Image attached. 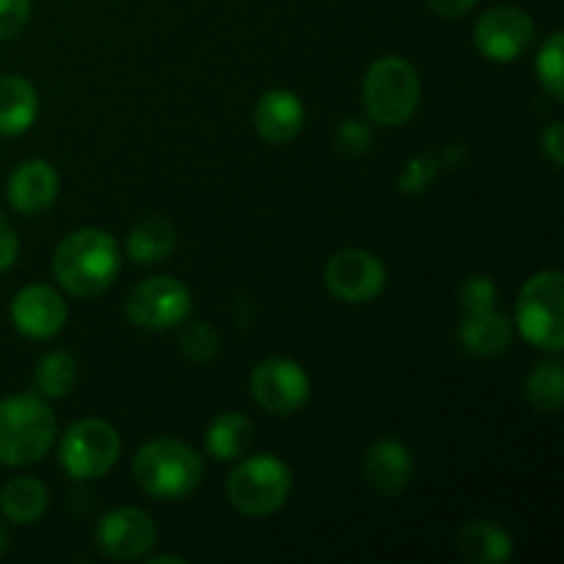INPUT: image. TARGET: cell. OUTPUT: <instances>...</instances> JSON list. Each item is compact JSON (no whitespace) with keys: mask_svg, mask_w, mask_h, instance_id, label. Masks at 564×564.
Returning <instances> with one entry per match:
<instances>
[{"mask_svg":"<svg viewBox=\"0 0 564 564\" xmlns=\"http://www.w3.org/2000/svg\"><path fill=\"white\" fill-rule=\"evenodd\" d=\"M121 268V251L113 235L102 229H77L55 248L53 275L75 297H97L110 290Z\"/></svg>","mask_w":564,"mask_h":564,"instance_id":"6da1fadb","label":"cell"},{"mask_svg":"<svg viewBox=\"0 0 564 564\" xmlns=\"http://www.w3.org/2000/svg\"><path fill=\"white\" fill-rule=\"evenodd\" d=\"M138 488L158 501L187 499L202 485L204 460L193 446L176 438H154L132 460Z\"/></svg>","mask_w":564,"mask_h":564,"instance_id":"7a4b0ae2","label":"cell"},{"mask_svg":"<svg viewBox=\"0 0 564 564\" xmlns=\"http://www.w3.org/2000/svg\"><path fill=\"white\" fill-rule=\"evenodd\" d=\"M55 413L42 397L17 394L0 400V463L3 466H31L55 444Z\"/></svg>","mask_w":564,"mask_h":564,"instance_id":"3957f363","label":"cell"},{"mask_svg":"<svg viewBox=\"0 0 564 564\" xmlns=\"http://www.w3.org/2000/svg\"><path fill=\"white\" fill-rule=\"evenodd\" d=\"M364 108L380 127H402L413 119L422 99L419 72L400 55H383L364 77Z\"/></svg>","mask_w":564,"mask_h":564,"instance_id":"277c9868","label":"cell"},{"mask_svg":"<svg viewBox=\"0 0 564 564\" xmlns=\"http://www.w3.org/2000/svg\"><path fill=\"white\" fill-rule=\"evenodd\" d=\"M516 325L538 350L560 356L564 350V279L560 270L534 273L518 295Z\"/></svg>","mask_w":564,"mask_h":564,"instance_id":"5b68a950","label":"cell"},{"mask_svg":"<svg viewBox=\"0 0 564 564\" xmlns=\"http://www.w3.org/2000/svg\"><path fill=\"white\" fill-rule=\"evenodd\" d=\"M292 494V471L273 455H253L237 463L226 479V499L237 512L264 518L279 512Z\"/></svg>","mask_w":564,"mask_h":564,"instance_id":"8992f818","label":"cell"},{"mask_svg":"<svg viewBox=\"0 0 564 564\" xmlns=\"http://www.w3.org/2000/svg\"><path fill=\"white\" fill-rule=\"evenodd\" d=\"M121 435L102 419H80L72 424L58 444V460L77 482L99 479L119 463Z\"/></svg>","mask_w":564,"mask_h":564,"instance_id":"52a82bcc","label":"cell"},{"mask_svg":"<svg viewBox=\"0 0 564 564\" xmlns=\"http://www.w3.org/2000/svg\"><path fill=\"white\" fill-rule=\"evenodd\" d=\"M191 292L182 281L171 275H154L130 290L124 301V314L135 328L169 330L191 317Z\"/></svg>","mask_w":564,"mask_h":564,"instance_id":"ba28073f","label":"cell"},{"mask_svg":"<svg viewBox=\"0 0 564 564\" xmlns=\"http://www.w3.org/2000/svg\"><path fill=\"white\" fill-rule=\"evenodd\" d=\"M312 394L308 375L290 358H264L251 372V397L262 411L273 416H292L301 411Z\"/></svg>","mask_w":564,"mask_h":564,"instance_id":"9c48e42d","label":"cell"},{"mask_svg":"<svg viewBox=\"0 0 564 564\" xmlns=\"http://www.w3.org/2000/svg\"><path fill=\"white\" fill-rule=\"evenodd\" d=\"M97 549L105 556L119 562H138L147 560L149 551L158 545V527L152 516L138 507H116L105 512L102 521L97 523Z\"/></svg>","mask_w":564,"mask_h":564,"instance_id":"30bf717a","label":"cell"},{"mask_svg":"<svg viewBox=\"0 0 564 564\" xmlns=\"http://www.w3.org/2000/svg\"><path fill=\"white\" fill-rule=\"evenodd\" d=\"M325 286L345 303H369L386 290V264L372 251L345 248L325 264Z\"/></svg>","mask_w":564,"mask_h":564,"instance_id":"8fae6325","label":"cell"},{"mask_svg":"<svg viewBox=\"0 0 564 564\" xmlns=\"http://www.w3.org/2000/svg\"><path fill=\"white\" fill-rule=\"evenodd\" d=\"M534 22L518 6H496L488 9L474 25V44L479 53L499 64H510L532 44Z\"/></svg>","mask_w":564,"mask_h":564,"instance_id":"7c38bea8","label":"cell"},{"mask_svg":"<svg viewBox=\"0 0 564 564\" xmlns=\"http://www.w3.org/2000/svg\"><path fill=\"white\" fill-rule=\"evenodd\" d=\"M11 323L28 339H50L66 325V303L47 284H28L11 301Z\"/></svg>","mask_w":564,"mask_h":564,"instance_id":"4fadbf2b","label":"cell"},{"mask_svg":"<svg viewBox=\"0 0 564 564\" xmlns=\"http://www.w3.org/2000/svg\"><path fill=\"white\" fill-rule=\"evenodd\" d=\"M364 479L369 488L383 499L400 496L413 479V455L402 441L378 438L367 452L361 463Z\"/></svg>","mask_w":564,"mask_h":564,"instance_id":"5bb4252c","label":"cell"},{"mask_svg":"<svg viewBox=\"0 0 564 564\" xmlns=\"http://www.w3.org/2000/svg\"><path fill=\"white\" fill-rule=\"evenodd\" d=\"M58 171L47 160H25L6 185V198L22 215H42L58 198Z\"/></svg>","mask_w":564,"mask_h":564,"instance_id":"9a60e30c","label":"cell"},{"mask_svg":"<svg viewBox=\"0 0 564 564\" xmlns=\"http://www.w3.org/2000/svg\"><path fill=\"white\" fill-rule=\"evenodd\" d=\"M306 124V108L301 97L284 88H273L264 94L253 108V127L270 143H290L301 135Z\"/></svg>","mask_w":564,"mask_h":564,"instance_id":"2e32d148","label":"cell"},{"mask_svg":"<svg viewBox=\"0 0 564 564\" xmlns=\"http://www.w3.org/2000/svg\"><path fill=\"white\" fill-rule=\"evenodd\" d=\"M460 345L463 350L477 358L501 356L512 345L510 317L496 312V308L479 314H466V319L460 323Z\"/></svg>","mask_w":564,"mask_h":564,"instance_id":"e0dca14e","label":"cell"},{"mask_svg":"<svg viewBox=\"0 0 564 564\" xmlns=\"http://www.w3.org/2000/svg\"><path fill=\"white\" fill-rule=\"evenodd\" d=\"M457 551L468 564H505L512 556V540L488 518L468 521L457 534Z\"/></svg>","mask_w":564,"mask_h":564,"instance_id":"ac0fdd59","label":"cell"},{"mask_svg":"<svg viewBox=\"0 0 564 564\" xmlns=\"http://www.w3.org/2000/svg\"><path fill=\"white\" fill-rule=\"evenodd\" d=\"M39 116V94L22 75L0 77V135H22Z\"/></svg>","mask_w":564,"mask_h":564,"instance_id":"d6986e66","label":"cell"},{"mask_svg":"<svg viewBox=\"0 0 564 564\" xmlns=\"http://www.w3.org/2000/svg\"><path fill=\"white\" fill-rule=\"evenodd\" d=\"M47 488H44V482H39L33 477H14L0 490V512L14 527H31V523L42 521V516L47 512Z\"/></svg>","mask_w":564,"mask_h":564,"instance_id":"ffe728a7","label":"cell"},{"mask_svg":"<svg viewBox=\"0 0 564 564\" xmlns=\"http://www.w3.org/2000/svg\"><path fill=\"white\" fill-rule=\"evenodd\" d=\"M253 444V424L242 413H220L204 435V449L215 460H240Z\"/></svg>","mask_w":564,"mask_h":564,"instance_id":"44dd1931","label":"cell"},{"mask_svg":"<svg viewBox=\"0 0 564 564\" xmlns=\"http://www.w3.org/2000/svg\"><path fill=\"white\" fill-rule=\"evenodd\" d=\"M176 246V229L163 218H147L127 237V257L138 264L163 262Z\"/></svg>","mask_w":564,"mask_h":564,"instance_id":"7402d4cb","label":"cell"},{"mask_svg":"<svg viewBox=\"0 0 564 564\" xmlns=\"http://www.w3.org/2000/svg\"><path fill=\"white\" fill-rule=\"evenodd\" d=\"M77 383V361L66 350H50L39 358L33 372V389L44 400H64Z\"/></svg>","mask_w":564,"mask_h":564,"instance_id":"603a6c76","label":"cell"},{"mask_svg":"<svg viewBox=\"0 0 564 564\" xmlns=\"http://www.w3.org/2000/svg\"><path fill=\"white\" fill-rule=\"evenodd\" d=\"M527 400L538 413H556L564 402V372L556 358L538 364L527 378Z\"/></svg>","mask_w":564,"mask_h":564,"instance_id":"cb8c5ba5","label":"cell"},{"mask_svg":"<svg viewBox=\"0 0 564 564\" xmlns=\"http://www.w3.org/2000/svg\"><path fill=\"white\" fill-rule=\"evenodd\" d=\"M538 80L556 102L564 99V36L562 31H554L540 47L538 61H534Z\"/></svg>","mask_w":564,"mask_h":564,"instance_id":"d4e9b609","label":"cell"},{"mask_svg":"<svg viewBox=\"0 0 564 564\" xmlns=\"http://www.w3.org/2000/svg\"><path fill=\"white\" fill-rule=\"evenodd\" d=\"M180 350L182 356L196 364L213 361L220 352L218 330L207 323H185V328L180 334Z\"/></svg>","mask_w":564,"mask_h":564,"instance_id":"484cf974","label":"cell"},{"mask_svg":"<svg viewBox=\"0 0 564 564\" xmlns=\"http://www.w3.org/2000/svg\"><path fill=\"white\" fill-rule=\"evenodd\" d=\"M441 169H444V165H441L438 154H416V158L405 163L397 185H400V191L405 193V196H422V193L438 180Z\"/></svg>","mask_w":564,"mask_h":564,"instance_id":"4316f807","label":"cell"},{"mask_svg":"<svg viewBox=\"0 0 564 564\" xmlns=\"http://www.w3.org/2000/svg\"><path fill=\"white\" fill-rule=\"evenodd\" d=\"M336 152L345 154V158H361L372 147V130H369L367 121L361 119H345L339 121L334 132Z\"/></svg>","mask_w":564,"mask_h":564,"instance_id":"83f0119b","label":"cell"},{"mask_svg":"<svg viewBox=\"0 0 564 564\" xmlns=\"http://www.w3.org/2000/svg\"><path fill=\"white\" fill-rule=\"evenodd\" d=\"M457 295H460V306L466 314H479L496 308V284L488 275L474 273L468 279H463Z\"/></svg>","mask_w":564,"mask_h":564,"instance_id":"f1b7e54d","label":"cell"},{"mask_svg":"<svg viewBox=\"0 0 564 564\" xmlns=\"http://www.w3.org/2000/svg\"><path fill=\"white\" fill-rule=\"evenodd\" d=\"M31 17V0H0V42L14 39Z\"/></svg>","mask_w":564,"mask_h":564,"instance_id":"f546056e","label":"cell"},{"mask_svg":"<svg viewBox=\"0 0 564 564\" xmlns=\"http://www.w3.org/2000/svg\"><path fill=\"white\" fill-rule=\"evenodd\" d=\"M540 147L549 154V160L554 163V169H562L564 165V127L562 121H551L549 127L540 135Z\"/></svg>","mask_w":564,"mask_h":564,"instance_id":"4dcf8cb0","label":"cell"},{"mask_svg":"<svg viewBox=\"0 0 564 564\" xmlns=\"http://www.w3.org/2000/svg\"><path fill=\"white\" fill-rule=\"evenodd\" d=\"M17 251H20V240L14 235V226L0 213V273H6L17 262Z\"/></svg>","mask_w":564,"mask_h":564,"instance_id":"1f68e13d","label":"cell"},{"mask_svg":"<svg viewBox=\"0 0 564 564\" xmlns=\"http://www.w3.org/2000/svg\"><path fill=\"white\" fill-rule=\"evenodd\" d=\"M477 3L479 0H427L430 9H433L438 17H446V20L466 17Z\"/></svg>","mask_w":564,"mask_h":564,"instance_id":"d6a6232c","label":"cell"},{"mask_svg":"<svg viewBox=\"0 0 564 564\" xmlns=\"http://www.w3.org/2000/svg\"><path fill=\"white\" fill-rule=\"evenodd\" d=\"M152 564H185L187 560L185 556H174V554H160V556H152V560H149Z\"/></svg>","mask_w":564,"mask_h":564,"instance_id":"836d02e7","label":"cell"},{"mask_svg":"<svg viewBox=\"0 0 564 564\" xmlns=\"http://www.w3.org/2000/svg\"><path fill=\"white\" fill-rule=\"evenodd\" d=\"M6 551H9V532H6V529L0 527V556H3Z\"/></svg>","mask_w":564,"mask_h":564,"instance_id":"e575fe53","label":"cell"}]
</instances>
